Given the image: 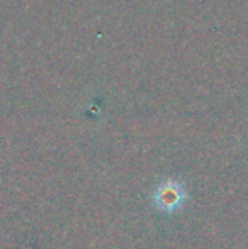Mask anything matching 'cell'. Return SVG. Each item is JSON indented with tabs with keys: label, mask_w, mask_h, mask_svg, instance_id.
I'll return each mask as SVG.
<instances>
[{
	"label": "cell",
	"mask_w": 248,
	"mask_h": 249,
	"mask_svg": "<svg viewBox=\"0 0 248 249\" xmlns=\"http://www.w3.org/2000/svg\"><path fill=\"white\" fill-rule=\"evenodd\" d=\"M186 194H184L182 185L175 183V181H169L158 187L155 192V205L156 209L163 210V212H173L184 203Z\"/></svg>",
	"instance_id": "1"
}]
</instances>
